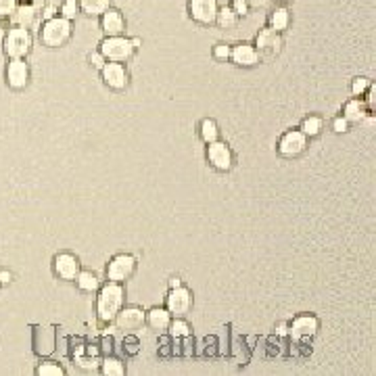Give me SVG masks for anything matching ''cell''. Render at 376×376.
Wrapping results in <instances>:
<instances>
[{"label":"cell","mask_w":376,"mask_h":376,"mask_svg":"<svg viewBox=\"0 0 376 376\" xmlns=\"http://www.w3.org/2000/svg\"><path fill=\"white\" fill-rule=\"evenodd\" d=\"M125 303V290L121 282H107L99 286V299H97V314L103 322H113L117 312Z\"/></svg>","instance_id":"obj_1"},{"label":"cell","mask_w":376,"mask_h":376,"mask_svg":"<svg viewBox=\"0 0 376 376\" xmlns=\"http://www.w3.org/2000/svg\"><path fill=\"white\" fill-rule=\"evenodd\" d=\"M71 34H73L71 21L61 17V15H57V17L42 23V27H40V42L45 47H49V49H61L71 40Z\"/></svg>","instance_id":"obj_2"},{"label":"cell","mask_w":376,"mask_h":376,"mask_svg":"<svg viewBox=\"0 0 376 376\" xmlns=\"http://www.w3.org/2000/svg\"><path fill=\"white\" fill-rule=\"evenodd\" d=\"M34 38L32 32L25 27H11L5 36L3 51L9 59H25L32 51Z\"/></svg>","instance_id":"obj_3"},{"label":"cell","mask_w":376,"mask_h":376,"mask_svg":"<svg viewBox=\"0 0 376 376\" xmlns=\"http://www.w3.org/2000/svg\"><path fill=\"white\" fill-rule=\"evenodd\" d=\"M99 53L105 57V61H113V63H125L134 57V47L130 38H123V36H107L101 42V49Z\"/></svg>","instance_id":"obj_4"},{"label":"cell","mask_w":376,"mask_h":376,"mask_svg":"<svg viewBox=\"0 0 376 376\" xmlns=\"http://www.w3.org/2000/svg\"><path fill=\"white\" fill-rule=\"evenodd\" d=\"M165 310L170 312L174 318H184L192 310V292L186 286H176L170 288L165 299Z\"/></svg>","instance_id":"obj_5"},{"label":"cell","mask_w":376,"mask_h":376,"mask_svg":"<svg viewBox=\"0 0 376 376\" xmlns=\"http://www.w3.org/2000/svg\"><path fill=\"white\" fill-rule=\"evenodd\" d=\"M308 145H310V138L301 130H288L278 140V153L286 159H295L305 153Z\"/></svg>","instance_id":"obj_6"},{"label":"cell","mask_w":376,"mask_h":376,"mask_svg":"<svg viewBox=\"0 0 376 376\" xmlns=\"http://www.w3.org/2000/svg\"><path fill=\"white\" fill-rule=\"evenodd\" d=\"M207 161L212 163V167H216L218 172H230L234 165V153L226 142L214 140L207 145Z\"/></svg>","instance_id":"obj_7"},{"label":"cell","mask_w":376,"mask_h":376,"mask_svg":"<svg viewBox=\"0 0 376 376\" xmlns=\"http://www.w3.org/2000/svg\"><path fill=\"white\" fill-rule=\"evenodd\" d=\"M134 272H136V258L128 253L115 255L107 266V278L111 282H125L128 278H132Z\"/></svg>","instance_id":"obj_8"},{"label":"cell","mask_w":376,"mask_h":376,"mask_svg":"<svg viewBox=\"0 0 376 376\" xmlns=\"http://www.w3.org/2000/svg\"><path fill=\"white\" fill-rule=\"evenodd\" d=\"M101 75H103V84L111 90H125L128 88V82H130V75H128V69H125L123 63H113V61H107L103 67H101Z\"/></svg>","instance_id":"obj_9"},{"label":"cell","mask_w":376,"mask_h":376,"mask_svg":"<svg viewBox=\"0 0 376 376\" xmlns=\"http://www.w3.org/2000/svg\"><path fill=\"white\" fill-rule=\"evenodd\" d=\"M218 0H188V15L199 25H212L218 17Z\"/></svg>","instance_id":"obj_10"},{"label":"cell","mask_w":376,"mask_h":376,"mask_svg":"<svg viewBox=\"0 0 376 376\" xmlns=\"http://www.w3.org/2000/svg\"><path fill=\"white\" fill-rule=\"evenodd\" d=\"M284 47V40H282V34L272 29L270 25L260 29V34L255 36V51L260 55H268V57H274L282 51Z\"/></svg>","instance_id":"obj_11"},{"label":"cell","mask_w":376,"mask_h":376,"mask_svg":"<svg viewBox=\"0 0 376 376\" xmlns=\"http://www.w3.org/2000/svg\"><path fill=\"white\" fill-rule=\"evenodd\" d=\"M318 328H320V322H318V318L316 316H312V314H301V316H297L295 320H292V324H290V328H288V334H290V339L292 341H303V339H312L314 334L318 332Z\"/></svg>","instance_id":"obj_12"},{"label":"cell","mask_w":376,"mask_h":376,"mask_svg":"<svg viewBox=\"0 0 376 376\" xmlns=\"http://www.w3.org/2000/svg\"><path fill=\"white\" fill-rule=\"evenodd\" d=\"M113 322L121 332H136L145 326V312L140 308H121Z\"/></svg>","instance_id":"obj_13"},{"label":"cell","mask_w":376,"mask_h":376,"mask_svg":"<svg viewBox=\"0 0 376 376\" xmlns=\"http://www.w3.org/2000/svg\"><path fill=\"white\" fill-rule=\"evenodd\" d=\"M29 84V65L25 59H11L7 65V86L13 90H23Z\"/></svg>","instance_id":"obj_14"},{"label":"cell","mask_w":376,"mask_h":376,"mask_svg":"<svg viewBox=\"0 0 376 376\" xmlns=\"http://www.w3.org/2000/svg\"><path fill=\"white\" fill-rule=\"evenodd\" d=\"M40 5H23L19 3L17 9L11 13L9 21H11V27H25V29H32L38 25L40 21Z\"/></svg>","instance_id":"obj_15"},{"label":"cell","mask_w":376,"mask_h":376,"mask_svg":"<svg viewBox=\"0 0 376 376\" xmlns=\"http://www.w3.org/2000/svg\"><path fill=\"white\" fill-rule=\"evenodd\" d=\"M53 270H55V274L61 280H75V276L79 274L82 266H79V260L73 253H67V251H63V253H59L55 258Z\"/></svg>","instance_id":"obj_16"},{"label":"cell","mask_w":376,"mask_h":376,"mask_svg":"<svg viewBox=\"0 0 376 376\" xmlns=\"http://www.w3.org/2000/svg\"><path fill=\"white\" fill-rule=\"evenodd\" d=\"M260 59H262V55L255 51V47L245 45V42L232 47V51H230V61L238 67H255V65H260Z\"/></svg>","instance_id":"obj_17"},{"label":"cell","mask_w":376,"mask_h":376,"mask_svg":"<svg viewBox=\"0 0 376 376\" xmlns=\"http://www.w3.org/2000/svg\"><path fill=\"white\" fill-rule=\"evenodd\" d=\"M101 27H103L105 36H123V32H125V19H123L121 11L109 7L101 15Z\"/></svg>","instance_id":"obj_18"},{"label":"cell","mask_w":376,"mask_h":376,"mask_svg":"<svg viewBox=\"0 0 376 376\" xmlns=\"http://www.w3.org/2000/svg\"><path fill=\"white\" fill-rule=\"evenodd\" d=\"M34 351L38 355H51L55 351V330L49 326L45 328H36L34 332Z\"/></svg>","instance_id":"obj_19"},{"label":"cell","mask_w":376,"mask_h":376,"mask_svg":"<svg viewBox=\"0 0 376 376\" xmlns=\"http://www.w3.org/2000/svg\"><path fill=\"white\" fill-rule=\"evenodd\" d=\"M170 322H172V314L165 308H153L151 312L145 314V324H149L155 332H165L170 328Z\"/></svg>","instance_id":"obj_20"},{"label":"cell","mask_w":376,"mask_h":376,"mask_svg":"<svg viewBox=\"0 0 376 376\" xmlns=\"http://www.w3.org/2000/svg\"><path fill=\"white\" fill-rule=\"evenodd\" d=\"M368 113H370V109H368V105H366L360 97L347 101V103H345V109H343V117H345L349 123H360V121H364V119L368 117Z\"/></svg>","instance_id":"obj_21"},{"label":"cell","mask_w":376,"mask_h":376,"mask_svg":"<svg viewBox=\"0 0 376 376\" xmlns=\"http://www.w3.org/2000/svg\"><path fill=\"white\" fill-rule=\"evenodd\" d=\"M79 11L86 13L88 17H101L109 7H111V0H77Z\"/></svg>","instance_id":"obj_22"},{"label":"cell","mask_w":376,"mask_h":376,"mask_svg":"<svg viewBox=\"0 0 376 376\" xmlns=\"http://www.w3.org/2000/svg\"><path fill=\"white\" fill-rule=\"evenodd\" d=\"M75 284H77V288H79L82 292H95V290H99V286H101L97 274H92V272H84V270H79V274L75 276Z\"/></svg>","instance_id":"obj_23"},{"label":"cell","mask_w":376,"mask_h":376,"mask_svg":"<svg viewBox=\"0 0 376 376\" xmlns=\"http://www.w3.org/2000/svg\"><path fill=\"white\" fill-rule=\"evenodd\" d=\"M288 23H290V13H288L286 7H278V9L272 11V15H270V27L272 29L282 34L288 27Z\"/></svg>","instance_id":"obj_24"},{"label":"cell","mask_w":376,"mask_h":376,"mask_svg":"<svg viewBox=\"0 0 376 376\" xmlns=\"http://www.w3.org/2000/svg\"><path fill=\"white\" fill-rule=\"evenodd\" d=\"M322 128H324L322 117H318V115H310V117H305V119L301 121V128H299V130H301L308 138H316V136H320Z\"/></svg>","instance_id":"obj_25"},{"label":"cell","mask_w":376,"mask_h":376,"mask_svg":"<svg viewBox=\"0 0 376 376\" xmlns=\"http://www.w3.org/2000/svg\"><path fill=\"white\" fill-rule=\"evenodd\" d=\"M201 138L205 145L209 142H214V140H220V128H218V123L214 119H203L201 121Z\"/></svg>","instance_id":"obj_26"},{"label":"cell","mask_w":376,"mask_h":376,"mask_svg":"<svg viewBox=\"0 0 376 376\" xmlns=\"http://www.w3.org/2000/svg\"><path fill=\"white\" fill-rule=\"evenodd\" d=\"M101 372L105 374V376H123L125 374V366H123V362L121 360H117V358H105L103 360V364H101Z\"/></svg>","instance_id":"obj_27"},{"label":"cell","mask_w":376,"mask_h":376,"mask_svg":"<svg viewBox=\"0 0 376 376\" xmlns=\"http://www.w3.org/2000/svg\"><path fill=\"white\" fill-rule=\"evenodd\" d=\"M236 21H238V17H236V13L232 11V7H220V9H218L216 23H218L220 27L230 29V27H234V25H236Z\"/></svg>","instance_id":"obj_28"},{"label":"cell","mask_w":376,"mask_h":376,"mask_svg":"<svg viewBox=\"0 0 376 376\" xmlns=\"http://www.w3.org/2000/svg\"><path fill=\"white\" fill-rule=\"evenodd\" d=\"M170 334L174 339H186L188 334H190V326H188V322L184 320V318H174L172 322H170Z\"/></svg>","instance_id":"obj_29"},{"label":"cell","mask_w":376,"mask_h":376,"mask_svg":"<svg viewBox=\"0 0 376 376\" xmlns=\"http://www.w3.org/2000/svg\"><path fill=\"white\" fill-rule=\"evenodd\" d=\"M36 374H38V376H63L65 370H63V366H59L57 362H42V364L36 368Z\"/></svg>","instance_id":"obj_30"},{"label":"cell","mask_w":376,"mask_h":376,"mask_svg":"<svg viewBox=\"0 0 376 376\" xmlns=\"http://www.w3.org/2000/svg\"><path fill=\"white\" fill-rule=\"evenodd\" d=\"M59 9H61V17H65V19H69V21H73V19L77 17V13H79L77 0H63Z\"/></svg>","instance_id":"obj_31"},{"label":"cell","mask_w":376,"mask_h":376,"mask_svg":"<svg viewBox=\"0 0 376 376\" xmlns=\"http://www.w3.org/2000/svg\"><path fill=\"white\" fill-rule=\"evenodd\" d=\"M370 86H372V82L368 77H355L353 84H351V92H353V97H360L362 99L368 92Z\"/></svg>","instance_id":"obj_32"},{"label":"cell","mask_w":376,"mask_h":376,"mask_svg":"<svg viewBox=\"0 0 376 376\" xmlns=\"http://www.w3.org/2000/svg\"><path fill=\"white\" fill-rule=\"evenodd\" d=\"M17 0H0V19H9L11 13L17 9Z\"/></svg>","instance_id":"obj_33"},{"label":"cell","mask_w":376,"mask_h":376,"mask_svg":"<svg viewBox=\"0 0 376 376\" xmlns=\"http://www.w3.org/2000/svg\"><path fill=\"white\" fill-rule=\"evenodd\" d=\"M230 51H232V47L230 45H216L214 47V57L218 59V61H228L230 59Z\"/></svg>","instance_id":"obj_34"},{"label":"cell","mask_w":376,"mask_h":376,"mask_svg":"<svg viewBox=\"0 0 376 376\" xmlns=\"http://www.w3.org/2000/svg\"><path fill=\"white\" fill-rule=\"evenodd\" d=\"M232 11L236 13V17H247L249 15V5H247V0H232Z\"/></svg>","instance_id":"obj_35"},{"label":"cell","mask_w":376,"mask_h":376,"mask_svg":"<svg viewBox=\"0 0 376 376\" xmlns=\"http://www.w3.org/2000/svg\"><path fill=\"white\" fill-rule=\"evenodd\" d=\"M332 130L337 134H345L349 130V121L345 117H334L332 119Z\"/></svg>","instance_id":"obj_36"},{"label":"cell","mask_w":376,"mask_h":376,"mask_svg":"<svg viewBox=\"0 0 376 376\" xmlns=\"http://www.w3.org/2000/svg\"><path fill=\"white\" fill-rule=\"evenodd\" d=\"M57 13H59V9H57V7H51V5H42V9H40L42 21H49V19L57 17Z\"/></svg>","instance_id":"obj_37"},{"label":"cell","mask_w":376,"mask_h":376,"mask_svg":"<svg viewBox=\"0 0 376 376\" xmlns=\"http://www.w3.org/2000/svg\"><path fill=\"white\" fill-rule=\"evenodd\" d=\"M274 3V0H247V5H249V9H268L270 5Z\"/></svg>","instance_id":"obj_38"},{"label":"cell","mask_w":376,"mask_h":376,"mask_svg":"<svg viewBox=\"0 0 376 376\" xmlns=\"http://www.w3.org/2000/svg\"><path fill=\"white\" fill-rule=\"evenodd\" d=\"M123 347H128V353L134 355L138 351V339L136 337H128V339L123 341Z\"/></svg>","instance_id":"obj_39"},{"label":"cell","mask_w":376,"mask_h":376,"mask_svg":"<svg viewBox=\"0 0 376 376\" xmlns=\"http://www.w3.org/2000/svg\"><path fill=\"white\" fill-rule=\"evenodd\" d=\"M88 59H90L92 67H97V69H101V67H103V65L107 63V61H105V57H103L101 53H92V55H90Z\"/></svg>","instance_id":"obj_40"},{"label":"cell","mask_w":376,"mask_h":376,"mask_svg":"<svg viewBox=\"0 0 376 376\" xmlns=\"http://www.w3.org/2000/svg\"><path fill=\"white\" fill-rule=\"evenodd\" d=\"M13 280V274L9 270H0V284H9Z\"/></svg>","instance_id":"obj_41"},{"label":"cell","mask_w":376,"mask_h":376,"mask_svg":"<svg viewBox=\"0 0 376 376\" xmlns=\"http://www.w3.org/2000/svg\"><path fill=\"white\" fill-rule=\"evenodd\" d=\"M17 3H23V5H45V0H17Z\"/></svg>","instance_id":"obj_42"},{"label":"cell","mask_w":376,"mask_h":376,"mask_svg":"<svg viewBox=\"0 0 376 376\" xmlns=\"http://www.w3.org/2000/svg\"><path fill=\"white\" fill-rule=\"evenodd\" d=\"M130 42H132V47H134V51H138V49L142 47V40H140V38H130Z\"/></svg>","instance_id":"obj_43"},{"label":"cell","mask_w":376,"mask_h":376,"mask_svg":"<svg viewBox=\"0 0 376 376\" xmlns=\"http://www.w3.org/2000/svg\"><path fill=\"white\" fill-rule=\"evenodd\" d=\"M61 3H63V0H45V5H51V7H61Z\"/></svg>","instance_id":"obj_44"},{"label":"cell","mask_w":376,"mask_h":376,"mask_svg":"<svg viewBox=\"0 0 376 376\" xmlns=\"http://www.w3.org/2000/svg\"><path fill=\"white\" fill-rule=\"evenodd\" d=\"M176 286H182V280L180 278H172L170 280V288H176Z\"/></svg>","instance_id":"obj_45"},{"label":"cell","mask_w":376,"mask_h":376,"mask_svg":"<svg viewBox=\"0 0 376 376\" xmlns=\"http://www.w3.org/2000/svg\"><path fill=\"white\" fill-rule=\"evenodd\" d=\"M286 332H288V330H286V326H284V324H282V326H280V328H278V334H286Z\"/></svg>","instance_id":"obj_46"},{"label":"cell","mask_w":376,"mask_h":376,"mask_svg":"<svg viewBox=\"0 0 376 376\" xmlns=\"http://www.w3.org/2000/svg\"><path fill=\"white\" fill-rule=\"evenodd\" d=\"M278 3H290V0H278Z\"/></svg>","instance_id":"obj_47"},{"label":"cell","mask_w":376,"mask_h":376,"mask_svg":"<svg viewBox=\"0 0 376 376\" xmlns=\"http://www.w3.org/2000/svg\"><path fill=\"white\" fill-rule=\"evenodd\" d=\"M230 3H232V0H230Z\"/></svg>","instance_id":"obj_48"}]
</instances>
